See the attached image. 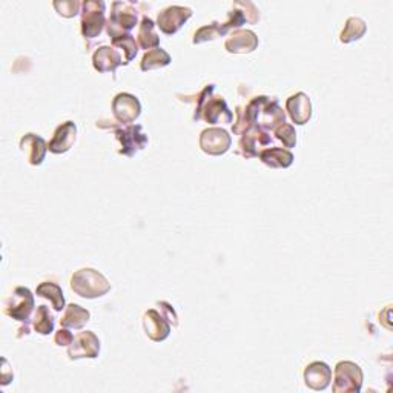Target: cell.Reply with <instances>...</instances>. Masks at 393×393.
Returning a JSON list of instances; mask_svg holds the SVG:
<instances>
[{"label":"cell","instance_id":"6da1fadb","mask_svg":"<svg viewBox=\"0 0 393 393\" xmlns=\"http://www.w3.org/2000/svg\"><path fill=\"white\" fill-rule=\"evenodd\" d=\"M244 119L249 129L254 124H258L257 129H275L284 123L286 116L275 100H271L269 97H255L247 104Z\"/></svg>","mask_w":393,"mask_h":393},{"label":"cell","instance_id":"7a4b0ae2","mask_svg":"<svg viewBox=\"0 0 393 393\" xmlns=\"http://www.w3.org/2000/svg\"><path fill=\"white\" fill-rule=\"evenodd\" d=\"M71 289L83 298H99L111 291L109 281L94 269H80L71 278Z\"/></svg>","mask_w":393,"mask_h":393},{"label":"cell","instance_id":"3957f363","mask_svg":"<svg viewBox=\"0 0 393 393\" xmlns=\"http://www.w3.org/2000/svg\"><path fill=\"white\" fill-rule=\"evenodd\" d=\"M214 86L210 85L200 94L195 119H205L210 124L217 123H231L232 112L229 111L226 102L222 97H210Z\"/></svg>","mask_w":393,"mask_h":393},{"label":"cell","instance_id":"277c9868","mask_svg":"<svg viewBox=\"0 0 393 393\" xmlns=\"http://www.w3.org/2000/svg\"><path fill=\"white\" fill-rule=\"evenodd\" d=\"M137 23V11L132 8L131 4L124 2H114L112 13L109 17L108 34L116 39L120 36H126Z\"/></svg>","mask_w":393,"mask_h":393},{"label":"cell","instance_id":"5b68a950","mask_svg":"<svg viewBox=\"0 0 393 393\" xmlns=\"http://www.w3.org/2000/svg\"><path fill=\"white\" fill-rule=\"evenodd\" d=\"M362 386V370L360 366L350 361L338 362L335 367V384L333 392L353 393L360 392Z\"/></svg>","mask_w":393,"mask_h":393},{"label":"cell","instance_id":"8992f818","mask_svg":"<svg viewBox=\"0 0 393 393\" xmlns=\"http://www.w3.org/2000/svg\"><path fill=\"white\" fill-rule=\"evenodd\" d=\"M33 309H34V296L31 291L26 289V287H17V289L13 292V295L9 296L5 312L8 316H11L14 320L28 321L33 313Z\"/></svg>","mask_w":393,"mask_h":393},{"label":"cell","instance_id":"52a82bcc","mask_svg":"<svg viewBox=\"0 0 393 393\" xmlns=\"http://www.w3.org/2000/svg\"><path fill=\"white\" fill-rule=\"evenodd\" d=\"M104 26V2H83L82 34L86 39L97 37Z\"/></svg>","mask_w":393,"mask_h":393},{"label":"cell","instance_id":"ba28073f","mask_svg":"<svg viewBox=\"0 0 393 393\" xmlns=\"http://www.w3.org/2000/svg\"><path fill=\"white\" fill-rule=\"evenodd\" d=\"M232 139L225 129L209 128L201 132L200 148L209 156H222L231 148Z\"/></svg>","mask_w":393,"mask_h":393},{"label":"cell","instance_id":"9c48e42d","mask_svg":"<svg viewBox=\"0 0 393 393\" xmlns=\"http://www.w3.org/2000/svg\"><path fill=\"white\" fill-rule=\"evenodd\" d=\"M100 352V341L92 332H80L71 343L68 355L71 360L97 358Z\"/></svg>","mask_w":393,"mask_h":393},{"label":"cell","instance_id":"30bf717a","mask_svg":"<svg viewBox=\"0 0 393 393\" xmlns=\"http://www.w3.org/2000/svg\"><path fill=\"white\" fill-rule=\"evenodd\" d=\"M193 16V11L189 8L185 6H169L158 14L157 23L160 26V30L171 36L176 34L181 26L186 23L188 18Z\"/></svg>","mask_w":393,"mask_h":393},{"label":"cell","instance_id":"8fae6325","mask_svg":"<svg viewBox=\"0 0 393 393\" xmlns=\"http://www.w3.org/2000/svg\"><path fill=\"white\" fill-rule=\"evenodd\" d=\"M116 136L122 145L120 152L124 156H134L137 151L145 148L148 143V137L141 132V126H139V124H136V126L131 124L128 128L119 129Z\"/></svg>","mask_w":393,"mask_h":393},{"label":"cell","instance_id":"7c38bea8","mask_svg":"<svg viewBox=\"0 0 393 393\" xmlns=\"http://www.w3.org/2000/svg\"><path fill=\"white\" fill-rule=\"evenodd\" d=\"M112 111L116 119L122 123H132L140 116L141 104L137 97L131 94H119L112 102Z\"/></svg>","mask_w":393,"mask_h":393},{"label":"cell","instance_id":"4fadbf2b","mask_svg":"<svg viewBox=\"0 0 393 393\" xmlns=\"http://www.w3.org/2000/svg\"><path fill=\"white\" fill-rule=\"evenodd\" d=\"M143 328L152 341H165L171 333V321L166 315H160L156 309H151L143 316Z\"/></svg>","mask_w":393,"mask_h":393},{"label":"cell","instance_id":"5bb4252c","mask_svg":"<svg viewBox=\"0 0 393 393\" xmlns=\"http://www.w3.org/2000/svg\"><path fill=\"white\" fill-rule=\"evenodd\" d=\"M306 386L313 390H324L332 381V370L328 364L315 361L304 370Z\"/></svg>","mask_w":393,"mask_h":393},{"label":"cell","instance_id":"9a60e30c","mask_svg":"<svg viewBox=\"0 0 393 393\" xmlns=\"http://www.w3.org/2000/svg\"><path fill=\"white\" fill-rule=\"evenodd\" d=\"M286 109L296 124L308 123L312 117V103L309 95H306L304 92H298L287 99Z\"/></svg>","mask_w":393,"mask_h":393},{"label":"cell","instance_id":"2e32d148","mask_svg":"<svg viewBox=\"0 0 393 393\" xmlns=\"http://www.w3.org/2000/svg\"><path fill=\"white\" fill-rule=\"evenodd\" d=\"M75 134H77V126L72 122H66L60 124L59 128L55 129L54 137L48 145L53 154H63V152L70 151L72 143L75 141Z\"/></svg>","mask_w":393,"mask_h":393},{"label":"cell","instance_id":"e0dca14e","mask_svg":"<svg viewBox=\"0 0 393 393\" xmlns=\"http://www.w3.org/2000/svg\"><path fill=\"white\" fill-rule=\"evenodd\" d=\"M92 65L99 72H114L119 66L126 65L122 60V55L117 50L109 46H102L92 55Z\"/></svg>","mask_w":393,"mask_h":393},{"label":"cell","instance_id":"ac0fdd59","mask_svg":"<svg viewBox=\"0 0 393 393\" xmlns=\"http://www.w3.org/2000/svg\"><path fill=\"white\" fill-rule=\"evenodd\" d=\"M21 149L26 156V160L30 161V165L39 166L45 158L48 146L42 137L36 136V134H26L21 140Z\"/></svg>","mask_w":393,"mask_h":393},{"label":"cell","instance_id":"d6986e66","mask_svg":"<svg viewBox=\"0 0 393 393\" xmlns=\"http://www.w3.org/2000/svg\"><path fill=\"white\" fill-rule=\"evenodd\" d=\"M225 46L229 53H234V54L252 53L258 46V37L252 31L242 30V31L234 33L231 37H229Z\"/></svg>","mask_w":393,"mask_h":393},{"label":"cell","instance_id":"ffe728a7","mask_svg":"<svg viewBox=\"0 0 393 393\" xmlns=\"http://www.w3.org/2000/svg\"><path fill=\"white\" fill-rule=\"evenodd\" d=\"M262 161L271 168H289L294 161L292 152L281 148L264 149L260 154Z\"/></svg>","mask_w":393,"mask_h":393},{"label":"cell","instance_id":"44dd1931","mask_svg":"<svg viewBox=\"0 0 393 393\" xmlns=\"http://www.w3.org/2000/svg\"><path fill=\"white\" fill-rule=\"evenodd\" d=\"M90 321V312L80 308L79 304H70L65 311L62 325L66 329H82Z\"/></svg>","mask_w":393,"mask_h":393},{"label":"cell","instance_id":"7402d4cb","mask_svg":"<svg viewBox=\"0 0 393 393\" xmlns=\"http://www.w3.org/2000/svg\"><path fill=\"white\" fill-rule=\"evenodd\" d=\"M37 295L42 296V298H48L51 301L54 311L60 312L65 309V298H63V292L57 284L45 281L39 287H37Z\"/></svg>","mask_w":393,"mask_h":393},{"label":"cell","instance_id":"603a6c76","mask_svg":"<svg viewBox=\"0 0 393 393\" xmlns=\"http://www.w3.org/2000/svg\"><path fill=\"white\" fill-rule=\"evenodd\" d=\"M171 63V55L161 50V48H156V50L148 51L141 60V71H152L158 68H165Z\"/></svg>","mask_w":393,"mask_h":393},{"label":"cell","instance_id":"cb8c5ba5","mask_svg":"<svg viewBox=\"0 0 393 393\" xmlns=\"http://www.w3.org/2000/svg\"><path fill=\"white\" fill-rule=\"evenodd\" d=\"M367 26L364 23V21H361L360 17H350L348 18L346 26H344V30L340 36L341 43H350L361 39V37L366 34Z\"/></svg>","mask_w":393,"mask_h":393},{"label":"cell","instance_id":"d4e9b609","mask_svg":"<svg viewBox=\"0 0 393 393\" xmlns=\"http://www.w3.org/2000/svg\"><path fill=\"white\" fill-rule=\"evenodd\" d=\"M154 22L151 21L149 17H143L140 30H139V43L143 48V50H151L158 45V36L154 31Z\"/></svg>","mask_w":393,"mask_h":393},{"label":"cell","instance_id":"484cf974","mask_svg":"<svg viewBox=\"0 0 393 393\" xmlns=\"http://www.w3.org/2000/svg\"><path fill=\"white\" fill-rule=\"evenodd\" d=\"M34 329L42 335H50L54 330L53 315L48 311L46 306H41L34 316Z\"/></svg>","mask_w":393,"mask_h":393},{"label":"cell","instance_id":"4316f807","mask_svg":"<svg viewBox=\"0 0 393 393\" xmlns=\"http://www.w3.org/2000/svg\"><path fill=\"white\" fill-rule=\"evenodd\" d=\"M227 31L225 30L223 23L218 25V23H212V25H208V26H203L201 30H198L195 33V37H194V43H201V42H206V41H214L217 39V37L220 36H225Z\"/></svg>","mask_w":393,"mask_h":393},{"label":"cell","instance_id":"83f0119b","mask_svg":"<svg viewBox=\"0 0 393 393\" xmlns=\"http://www.w3.org/2000/svg\"><path fill=\"white\" fill-rule=\"evenodd\" d=\"M114 46H119L124 51V55H126V63L131 62L134 57L137 54V43L136 41L132 39V36L126 34V36H120L116 37V39H112Z\"/></svg>","mask_w":393,"mask_h":393},{"label":"cell","instance_id":"f1b7e54d","mask_svg":"<svg viewBox=\"0 0 393 393\" xmlns=\"http://www.w3.org/2000/svg\"><path fill=\"white\" fill-rule=\"evenodd\" d=\"M275 136H276L278 140L283 141V145L286 148H294L295 146L296 134H295V129L291 126V124H287V123L280 124V126L275 129Z\"/></svg>","mask_w":393,"mask_h":393},{"label":"cell","instance_id":"f546056e","mask_svg":"<svg viewBox=\"0 0 393 393\" xmlns=\"http://www.w3.org/2000/svg\"><path fill=\"white\" fill-rule=\"evenodd\" d=\"M80 6H83V4L75 2V0H70V2H54L57 13L63 17H74L80 11Z\"/></svg>","mask_w":393,"mask_h":393},{"label":"cell","instance_id":"4dcf8cb0","mask_svg":"<svg viewBox=\"0 0 393 393\" xmlns=\"http://www.w3.org/2000/svg\"><path fill=\"white\" fill-rule=\"evenodd\" d=\"M72 340H74L72 333L70 330H66V329H60L54 337V341H55L57 346H68V344L72 343Z\"/></svg>","mask_w":393,"mask_h":393},{"label":"cell","instance_id":"1f68e13d","mask_svg":"<svg viewBox=\"0 0 393 393\" xmlns=\"http://www.w3.org/2000/svg\"><path fill=\"white\" fill-rule=\"evenodd\" d=\"M8 369H9V367H8V361L4 358V360H2V384H4V386L8 384V382L13 379L11 375L8 377Z\"/></svg>","mask_w":393,"mask_h":393}]
</instances>
